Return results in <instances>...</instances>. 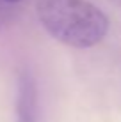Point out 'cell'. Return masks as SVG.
<instances>
[{
    "label": "cell",
    "instance_id": "7a4b0ae2",
    "mask_svg": "<svg viewBox=\"0 0 121 122\" xmlns=\"http://www.w3.org/2000/svg\"><path fill=\"white\" fill-rule=\"evenodd\" d=\"M16 122H41L37 83L30 71L22 69L16 81Z\"/></svg>",
    "mask_w": 121,
    "mask_h": 122
},
{
    "label": "cell",
    "instance_id": "6da1fadb",
    "mask_svg": "<svg viewBox=\"0 0 121 122\" xmlns=\"http://www.w3.org/2000/svg\"><path fill=\"white\" fill-rule=\"evenodd\" d=\"M37 18L53 39L73 48H91L109 30V18L89 0H37Z\"/></svg>",
    "mask_w": 121,
    "mask_h": 122
},
{
    "label": "cell",
    "instance_id": "3957f363",
    "mask_svg": "<svg viewBox=\"0 0 121 122\" xmlns=\"http://www.w3.org/2000/svg\"><path fill=\"white\" fill-rule=\"evenodd\" d=\"M2 2H6V4H16V2H20V0H2Z\"/></svg>",
    "mask_w": 121,
    "mask_h": 122
}]
</instances>
